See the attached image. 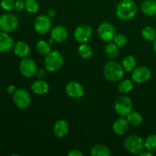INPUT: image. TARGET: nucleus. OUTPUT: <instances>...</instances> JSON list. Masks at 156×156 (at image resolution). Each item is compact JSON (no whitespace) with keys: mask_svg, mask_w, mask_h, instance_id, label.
<instances>
[{"mask_svg":"<svg viewBox=\"0 0 156 156\" xmlns=\"http://www.w3.org/2000/svg\"><path fill=\"white\" fill-rule=\"evenodd\" d=\"M136 13L137 5L133 0H122L116 8V15L121 21H129Z\"/></svg>","mask_w":156,"mask_h":156,"instance_id":"obj_1","label":"nucleus"},{"mask_svg":"<svg viewBox=\"0 0 156 156\" xmlns=\"http://www.w3.org/2000/svg\"><path fill=\"white\" fill-rule=\"evenodd\" d=\"M124 72L121 64L116 61H109L105 64L103 69L105 79L112 82L120 81L124 76Z\"/></svg>","mask_w":156,"mask_h":156,"instance_id":"obj_2","label":"nucleus"},{"mask_svg":"<svg viewBox=\"0 0 156 156\" xmlns=\"http://www.w3.org/2000/svg\"><path fill=\"white\" fill-rule=\"evenodd\" d=\"M64 59L60 52L53 50L46 56L44 59V66L50 73L58 71L63 65Z\"/></svg>","mask_w":156,"mask_h":156,"instance_id":"obj_3","label":"nucleus"},{"mask_svg":"<svg viewBox=\"0 0 156 156\" xmlns=\"http://www.w3.org/2000/svg\"><path fill=\"white\" fill-rule=\"evenodd\" d=\"M124 148L127 152L133 155H140L145 150L144 140L138 135H129L125 139Z\"/></svg>","mask_w":156,"mask_h":156,"instance_id":"obj_4","label":"nucleus"},{"mask_svg":"<svg viewBox=\"0 0 156 156\" xmlns=\"http://www.w3.org/2000/svg\"><path fill=\"white\" fill-rule=\"evenodd\" d=\"M114 110L120 117H127L133 111V101L130 98L126 95H121L117 98L114 102Z\"/></svg>","mask_w":156,"mask_h":156,"instance_id":"obj_5","label":"nucleus"},{"mask_svg":"<svg viewBox=\"0 0 156 156\" xmlns=\"http://www.w3.org/2000/svg\"><path fill=\"white\" fill-rule=\"evenodd\" d=\"M34 28L35 31L41 35L48 33L52 28V21L48 15H40L34 21Z\"/></svg>","mask_w":156,"mask_h":156,"instance_id":"obj_6","label":"nucleus"},{"mask_svg":"<svg viewBox=\"0 0 156 156\" xmlns=\"http://www.w3.org/2000/svg\"><path fill=\"white\" fill-rule=\"evenodd\" d=\"M13 101L17 108L21 110H25L29 108L31 103V98L28 91L24 88L16 89L13 94Z\"/></svg>","mask_w":156,"mask_h":156,"instance_id":"obj_7","label":"nucleus"},{"mask_svg":"<svg viewBox=\"0 0 156 156\" xmlns=\"http://www.w3.org/2000/svg\"><path fill=\"white\" fill-rule=\"evenodd\" d=\"M19 21L12 14H3L0 15V29L2 31L12 32L18 27Z\"/></svg>","mask_w":156,"mask_h":156,"instance_id":"obj_8","label":"nucleus"},{"mask_svg":"<svg viewBox=\"0 0 156 156\" xmlns=\"http://www.w3.org/2000/svg\"><path fill=\"white\" fill-rule=\"evenodd\" d=\"M19 71L23 76L26 78H31L36 76L37 72L36 63L32 59L24 57L19 62Z\"/></svg>","mask_w":156,"mask_h":156,"instance_id":"obj_9","label":"nucleus"},{"mask_svg":"<svg viewBox=\"0 0 156 156\" xmlns=\"http://www.w3.org/2000/svg\"><path fill=\"white\" fill-rule=\"evenodd\" d=\"M98 34L101 41L111 42L116 35V30L114 25L110 22H102L98 28Z\"/></svg>","mask_w":156,"mask_h":156,"instance_id":"obj_10","label":"nucleus"},{"mask_svg":"<svg viewBox=\"0 0 156 156\" xmlns=\"http://www.w3.org/2000/svg\"><path fill=\"white\" fill-rule=\"evenodd\" d=\"M93 30L88 24H80L74 31V37L79 44H84L90 41L92 37Z\"/></svg>","mask_w":156,"mask_h":156,"instance_id":"obj_11","label":"nucleus"},{"mask_svg":"<svg viewBox=\"0 0 156 156\" xmlns=\"http://www.w3.org/2000/svg\"><path fill=\"white\" fill-rule=\"evenodd\" d=\"M152 73L150 69L146 66H140L133 70L132 79L134 82L138 84L146 83L150 79Z\"/></svg>","mask_w":156,"mask_h":156,"instance_id":"obj_12","label":"nucleus"},{"mask_svg":"<svg viewBox=\"0 0 156 156\" xmlns=\"http://www.w3.org/2000/svg\"><path fill=\"white\" fill-rule=\"evenodd\" d=\"M66 92L72 98H79L84 95L85 89L79 82L72 81L66 85Z\"/></svg>","mask_w":156,"mask_h":156,"instance_id":"obj_13","label":"nucleus"},{"mask_svg":"<svg viewBox=\"0 0 156 156\" xmlns=\"http://www.w3.org/2000/svg\"><path fill=\"white\" fill-rule=\"evenodd\" d=\"M129 126L127 119L124 118V117H119L113 123L112 130L116 135H124L129 129Z\"/></svg>","mask_w":156,"mask_h":156,"instance_id":"obj_14","label":"nucleus"},{"mask_svg":"<svg viewBox=\"0 0 156 156\" xmlns=\"http://www.w3.org/2000/svg\"><path fill=\"white\" fill-rule=\"evenodd\" d=\"M30 89L37 95H44L48 93L50 86L46 81L43 80L42 79H39L32 82L30 85Z\"/></svg>","mask_w":156,"mask_h":156,"instance_id":"obj_15","label":"nucleus"},{"mask_svg":"<svg viewBox=\"0 0 156 156\" xmlns=\"http://www.w3.org/2000/svg\"><path fill=\"white\" fill-rule=\"evenodd\" d=\"M69 130V123L65 120H59L55 123L53 128V134L57 138H63Z\"/></svg>","mask_w":156,"mask_h":156,"instance_id":"obj_16","label":"nucleus"},{"mask_svg":"<svg viewBox=\"0 0 156 156\" xmlns=\"http://www.w3.org/2000/svg\"><path fill=\"white\" fill-rule=\"evenodd\" d=\"M68 30L63 25H56L52 29L51 38L54 42L62 43L66 40Z\"/></svg>","mask_w":156,"mask_h":156,"instance_id":"obj_17","label":"nucleus"},{"mask_svg":"<svg viewBox=\"0 0 156 156\" xmlns=\"http://www.w3.org/2000/svg\"><path fill=\"white\" fill-rule=\"evenodd\" d=\"M14 41L12 37L8 34L7 32H0V52L6 53L13 49Z\"/></svg>","mask_w":156,"mask_h":156,"instance_id":"obj_18","label":"nucleus"},{"mask_svg":"<svg viewBox=\"0 0 156 156\" xmlns=\"http://www.w3.org/2000/svg\"><path fill=\"white\" fill-rule=\"evenodd\" d=\"M13 49L15 54L20 58L27 57L30 51V47H29L28 44L21 41L15 43Z\"/></svg>","mask_w":156,"mask_h":156,"instance_id":"obj_19","label":"nucleus"},{"mask_svg":"<svg viewBox=\"0 0 156 156\" xmlns=\"http://www.w3.org/2000/svg\"><path fill=\"white\" fill-rule=\"evenodd\" d=\"M141 10L144 15L152 17L156 15V0H145L141 5Z\"/></svg>","mask_w":156,"mask_h":156,"instance_id":"obj_20","label":"nucleus"},{"mask_svg":"<svg viewBox=\"0 0 156 156\" xmlns=\"http://www.w3.org/2000/svg\"><path fill=\"white\" fill-rule=\"evenodd\" d=\"M121 65L125 72H128V73L133 72V70L136 68V58L132 55L126 56L122 60Z\"/></svg>","mask_w":156,"mask_h":156,"instance_id":"obj_21","label":"nucleus"},{"mask_svg":"<svg viewBox=\"0 0 156 156\" xmlns=\"http://www.w3.org/2000/svg\"><path fill=\"white\" fill-rule=\"evenodd\" d=\"M91 155L92 156H109L111 151L108 146L102 144H97L91 149Z\"/></svg>","mask_w":156,"mask_h":156,"instance_id":"obj_22","label":"nucleus"},{"mask_svg":"<svg viewBox=\"0 0 156 156\" xmlns=\"http://www.w3.org/2000/svg\"><path fill=\"white\" fill-rule=\"evenodd\" d=\"M36 50L40 55L46 56L51 52L50 42L45 40H40L36 44Z\"/></svg>","mask_w":156,"mask_h":156,"instance_id":"obj_23","label":"nucleus"},{"mask_svg":"<svg viewBox=\"0 0 156 156\" xmlns=\"http://www.w3.org/2000/svg\"><path fill=\"white\" fill-rule=\"evenodd\" d=\"M127 120L129 122L130 126H134V127H137V126H140L143 123V116L137 111H131L129 114L127 115Z\"/></svg>","mask_w":156,"mask_h":156,"instance_id":"obj_24","label":"nucleus"},{"mask_svg":"<svg viewBox=\"0 0 156 156\" xmlns=\"http://www.w3.org/2000/svg\"><path fill=\"white\" fill-rule=\"evenodd\" d=\"M134 87V82L133 79H124L118 85V91L122 94H128L130 92Z\"/></svg>","mask_w":156,"mask_h":156,"instance_id":"obj_25","label":"nucleus"},{"mask_svg":"<svg viewBox=\"0 0 156 156\" xmlns=\"http://www.w3.org/2000/svg\"><path fill=\"white\" fill-rule=\"evenodd\" d=\"M78 53L79 56L83 59H88L92 56L93 50L91 46L87 44L86 43L81 44L78 48Z\"/></svg>","mask_w":156,"mask_h":156,"instance_id":"obj_26","label":"nucleus"},{"mask_svg":"<svg viewBox=\"0 0 156 156\" xmlns=\"http://www.w3.org/2000/svg\"><path fill=\"white\" fill-rule=\"evenodd\" d=\"M142 36L146 41H154L156 39V30L152 26H146L142 30Z\"/></svg>","mask_w":156,"mask_h":156,"instance_id":"obj_27","label":"nucleus"},{"mask_svg":"<svg viewBox=\"0 0 156 156\" xmlns=\"http://www.w3.org/2000/svg\"><path fill=\"white\" fill-rule=\"evenodd\" d=\"M105 53L108 57L114 59L118 56L119 47L114 43H109L105 46Z\"/></svg>","mask_w":156,"mask_h":156,"instance_id":"obj_28","label":"nucleus"},{"mask_svg":"<svg viewBox=\"0 0 156 156\" xmlns=\"http://www.w3.org/2000/svg\"><path fill=\"white\" fill-rule=\"evenodd\" d=\"M145 149L149 152H156V134H151L144 140Z\"/></svg>","mask_w":156,"mask_h":156,"instance_id":"obj_29","label":"nucleus"},{"mask_svg":"<svg viewBox=\"0 0 156 156\" xmlns=\"http://www.w3.org/2000/svg\"><path fill=\"white\" fill-rule=\"evenodd\" d=\"M24 9L28 13L35 14L40 9V5L37 0H24Z\"/></svg>","mask_w":156,"mask_h":156,"instance_id":"obj_30","label":"nucleus"},{"mask_svg":"<svg viewBox=\"0 0 156 156\" xmlns=\"http://www.w3.org/2000/svg\"><path fill=\"white\" fill-rule=\"evenodd\" d=\"M113 41L118 47H123L127 44V38L125 35L118 34H116L114 36Z\"/></svg>","mask_w":156,"mask_h":156,"instance_id":"obj_31","label":"nucleus"},{"mask_svg":"<svg viewBox=\"0 0 156 156\" xmlns=\"http://www.w3.org/2000/svg\"><path fill=\"white\" fill-rule=\"evenodd\" d=\"M15 0H2L0 5L4 10L9 12L15 9Z\"/></svg>","mask_w":156,"mask_h":156,"instance_id":"obj_32","label":"nucleus"},{"mask_svg":"<svg viewBox=\"0 0 156 156\" xmlns=\"http://www.w3.org/2000/svg\"><path fill=\"white\" fill-rule=\"evenodd\" d=\"M15 9L17 12H21L24 9V2L23 1H15Z\"/></svg>","mask_w":156,"mask_h":156,"instance_id":"obj_33","label":"nucleus"},{"mask_svg":"<svg viewBox=\"0 0 156 156\" xmlns=\"http://www.w3.org/2000/svg\"><path fill=\"white\" fill-rule=\"evenodd\" d=\"M68 155L69 156H82L83 153L79 149H73V150L69 151Z\"/></svg>","mask_w":156,"mask_h":156,"instance_id":"obj_34","label":"nucleus"},{"mask_svg":"<svg viewBox=\"0 0 156 156\" xmlns=\"http://www.w3.org/2000/svg\"><path fill=\"white\" fill-rule=\"evenodd\" d=\"M15 91H16V88H15V85H9V86L6 88V91H7L8 93H9V94H14Z\"/></svg>","mask_w":156,"mask_h":156,"instance_id":"obj_35","label":"nucleus"},{"mask_svg":"<svg viewBox=\"0 0 156 156\" xmlns=\"http://www.w3.org/2000/svg\"><path fill=\"white\" fill-rule=\"evenodd\" d=\"M36 76H37L39 79H43V78L45 76V72H44L43 69L37 70V72L36 73Z\"/></svg>","mask_w":156,"mask_h":156,"instance_id":"obj_36","label":"nucleus"},{"mask_svg":"<svg viewBox=\"0 0 156 156\" xmlns=\"http://www.w3.org/2000/svg\"><path fill=\"white\" fill-rule=\"evenodd\" d=\"M140 156H152L153 155V153L151 152H149V151H148V150H146V151L144 150L140 154Z\"/></svg>","mask_w":156,"mask_h":156,"instance_id":"obj_37","label":"nucleus"},{"mask_svg":"<svg viewBox=\"0 0 156 156\" xmlns=\"http://www.w3.org/2000/svg\"><path fill=\"white\" fill-rule=\"evenodd\" d=\"M48 15L50 17H54L55 16V12L53 9H50L48 11Z\"/></svg>","mask_w":156,"mask_h":156,"instance_id":"obj_38","label":"nucleus"},{"mask_svg":"<svg viewBox=\"0 0 156 156\" xmlns=\"http://www.w3.org/2000/svg\"><path fill=\"white\" fill-rule=\"evenodd\" d=\"M153 49H154V52L156 54V39L154 41V44H153Z\"/></svg>","mask_w":156,"mask_h":156,"instance_id":"obj_39","label":"nucleus"},{"mask_svg":"<svg viewBox=\"0 0 156 156\" xmlns=\"http://www.w3.org/2000/svg\"><path fill=\"white\" fill-rule=\"evenodd\" d=\"M15 1H24V0H15Z\"/></svg>","mask_w":156,"mask_h":156,"instance_id":"obj_40","label":"nucleus"}]
</instances>
